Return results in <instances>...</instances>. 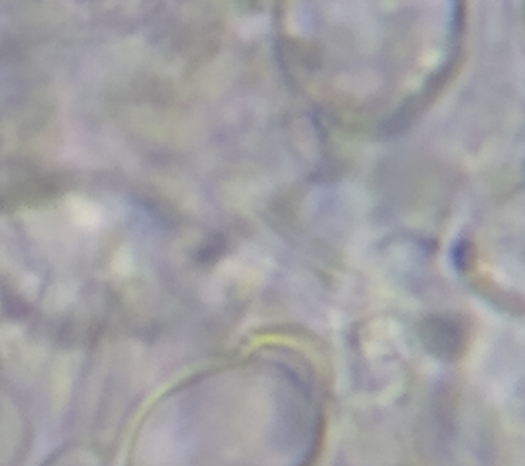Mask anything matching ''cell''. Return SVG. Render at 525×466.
<instances>
[{
    "label": "cell",
    "mask_w": 525,
    "mask_h": 466,
    "mask_svg": "<svg viewBox=\"0 0 525 466\" xmlns=\"http://www.w3.org/2000/svg\"><path fill=\"white\" fill-rule=\"evenodd\" d=\"M472 256H474V252H472V245L464 240L458 241L453 251H452V257H453V263L454 266L464 271L467 270V267L469 266V261L472 260Z\"/></svg>",
    "instance_id": "2"
},
{
    "label": "cell",
    "mask_w": 525,
    "mask_h": 466,
    "mask_svg": "<svg viewBox=\"0 0 525 466\" xmlns=\"http://www.w3.org/2000/svg\"><path fill=\"white\" fill-rule=\"evenodd\" d=\"M70 216L75 220L77 224L82 227L93 229L102 220V213L92 202L82 198H73L69 204Z\"/></svg>",
    "instance_id": "1"
}]
</instances>
